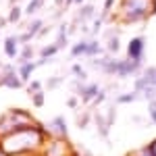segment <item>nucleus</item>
<instances>
[{
    "mask_svg": "<svg viewBox=\"0 0 156 156\" xmlns=\"http://www.w3.org/2000/svg\"><path fill=\"white\" fill-rule=\"evenodd\" d=\"M77 2H81V0H77Z\"/></svg>",
    "mask_w": 156,
    "mask_h": 156,
    "instance_id": "nucleus-14",
    "label": "nucleus"
},
{
    "mask_svg": "<svg viewBox=\"0 0 156 156\" xmlns=\"http://www.w3.org/2000/svg\"><path fill=\"white\" fill-rule=\"evenodd\" d=\"M4 50H6V54L12 58V56L17 54V40H15V37H9V40H6V46H4Z\"/></svg>",
    "mask_w": 156,
    "mask_h": 156,
    "instance_id": "nucleus-2",
    "label": "nucleus"
},
{
    "mask_svg": "<svg viewBox=\"0 0 156 156\" xmlns=\"http://www.w3.org/2000/svg\"><path fill=\"white\" fill-rule=\"evenodd\" d=\"M108 48H110V50H115V52H117V50H119V44H117V40H112V42H110V46H108Z\"/></svg>",
    "mask_w": 156,
    "mask_h": 156,
    "instance_id": "nucleus-10",
    "label": "nucleus"
},
{
    "mask_svg": "<svg viewBox=\"0 0 156 156\" xmlns=\"http://www.w3.org/2000/svg\"><path fill=\"white\" fill-rule=\"evenodd\" d=\"M129 100H135V96L131 94V96H121L119 98V102H129Z\"/></svg>",
    "mask_w": 156,
    "mask_h": 156,
    "instance_id": "nucleus-9",
    "label": "nucleus"
},
{
    "mask_svg": "<svg viewBox=\"0 0 156 156\" xmlns=\"http://www.w3.org/2000/svg\"><path fill=\"white\" fill-rule=\"evenodd\" d=\"M40 4H42V0H34V2H29V6H27V12H29V15H31V12H36Z\"/></svg>",
    "mask_w": 156,
    "mask_h": 156,
    "instance_id": "nucleus-4",
    "label": "nucleus"
},
{
    "mask_svg": "<svg viewBox=\"0 0 156 156\" xmlns=\"http://www.w3.org/2000/svg\"><path fill=\"white\" fill-rule=\"evenodd\" d=\"M34 67H36V65H31V62H25L23 69H21V77H23V79H27V75L34 71Z\"/></svg>",
    "mask_w": 156,
    "mask_h": 156,
    "instance_id": "nucleus-3",
    "label": "nucleus"
},
{
    "mask_svg": "<svg viewBox=\"0 0 156 156\" xmlns=\"http://www.w3.org/2000/svg\"><path fill=\"white\" fill-rule=\"evenodd\" d=\"M42 100H44V98H42V94H37V96H36V104H37V106L42 104Z\"/></svg>",
    "mask_w": 156,
    "mask_h": 156,
    "instance_id": "nucleus-11",
    "label": "nucleus"
},
{
    "mask_svg": "<svg viewBox=\"0 0 156 156\" xmlns=\"http://www.w3.org/2000/svg\"><path fill=\"white\" fill-rule=\"evenodd\" d=\"M83 52H87V46L85 44H79V46L73 48V54H83Z\"/></svg>",
    "mask_w": 156,
    "mask_h": 156,
    "instance_id": "nucleus-6",
    "label": "nucleus"
},
{
    "mask_svg": "<svg viewBox=\"0 0 156 156\" xmlns=\"http://www.w3.org/2000/svg\"><path fill=\"white\" fill-rule=\"evenodd\" d=\"M19 19V9H12V12H11V21H17Z\"/></svg>",
    "mask_w": 156,
    "mask_h": 156,
    "instance_id": "nucleus-8",
    "label": "nucleus"
},
{
    "mask_svg": "<svg viewBox=\"0 0 156 156\" xmlns=\"http://www.w3.org/2000/svg\"><path fill=\"white\" fill-rule=\"evenodd\" d=\"M56 48H58V46H50V48H44V50H42V56L46 58V56H50V54H54V52H56Z\"/></svg>",
    "mask_w": 156,
    "mask_h": 156,
    "instance_id": "nucleus-5",
    "label": "nucleus"
},
{
    "mask_svg": "<svg viewBox=\"0 0 156 156\" xmlns=\"http://www.w3.org/2000/svg\"><path fill=\"white\" fill-rule=\"evenodd\" d=\"M150 112H152V119L156 121V104H152V110H150Z\"/></svg>",
    "mask_w": 156,
    "mask_h": 156,
    "instance_id": "nucleus-12",
    "label": "nucleus"
},
{
    "mask_svg": "<svg viewBox=\"0 0 156 156\" xmlns=\"http://www.w3.org/2000/svg\"><path fill=\"white\" fill-rule=\"evenodd\" d=\"M142 50H144V40H142V37H135V40H131V44H129V56H131L133 60H140V56H142Z\"/></svg>",
    "mask_w": 156,
    "mask_h": 156,
    "instance_id": "nucleus-1",
    "label": "nucleus"
},
{
    "mask_svg": "<svg viewBox=\"0 0 156 156\" xmlns=\"http://www.w3.org/2000/svg\"><path fill=\"white\" fill-rule=\"evenodd\" d=\"M98 50H100V48H98V44H96V42H94L92 46H87V54H96Z\"/></svg>",
    "mask_w": 156,
    "mask_h": 156,
    "instance_id": "nucleus-7",
    "label": "nucleus"
},
{
    "mask_svg": "<svg viewBox=\"0 0 156 156\" xmlns=\"http://www.w3.org/2000/svg\"><path fill=\"white\" fill-rule=\"evenodd\" d=\"M150 152H152V154L156 156V142H154V146H152V148H150Z\"/></svg>",
    "mask_w": 156,
    "mask_h": 156,
    "instance_id": "nucleus-13",
    "label": "nucleus"
}]
</instances>
